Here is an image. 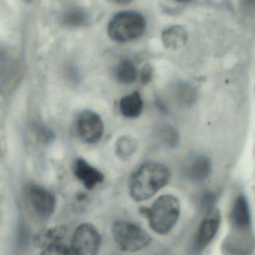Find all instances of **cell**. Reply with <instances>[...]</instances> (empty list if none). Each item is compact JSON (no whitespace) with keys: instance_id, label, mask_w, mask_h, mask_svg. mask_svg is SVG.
<instances>
[{"instance_id":"cell-9","label":"cell","mask_w":255,"mask_h":255,"mask_svg":"<svg viewBox=\"0 0 255 255\" xmlns=\"http://www.w3.org/2000/svg\"><path fill=\"white\" fill-rule=\"evenodd\" d=\"M222 216L219 209L215 207L209 209L195 238V248L197 250H203L213 241L219 231Z\"/></svg>"},{"instance_id":"cell-17","label":"cell","mask_w":255,"mask_h":255,"mask_svg":"<svg viewBox=\"0 0 255 255\" xmlns=\"http://www.w3.org/2000/svg\"><path fill=\"white\" fill-rule=\"evenodd\" d=\"M89 20V15L84 9L74 7L68 10L64 14L62 20L64 24L70 27H79L86 24Z\"/></svg>"},{"instance_id":"cell-2","label":"cell","mask_w":255,"mask_h":255,"mask_svg":"<svg viewBox=\"0 0 255 255\" xmlns=\"http://www.w3.org/2000/svg\"><path fill=\"white\" fill-rule=\"evenodd\" d=\"M145 17L135 11H124L115 14L107 25L109 37L118 43H126L141 37L145 32Z\"/></svg>"},{"instance_id":"cell-22","label":"cell","mask_w":255,"mask_h":255,"mask_svg":"<svg viewBox=\"0 0 255 255\" xmlns=\"http://www.w3.org/2000/svg\"><path fill=\"white\" fill-rule=\"evenodd\" d=\"M177 1H180V2H185V1H188V0H177Z\"/></svg>"},{"instance_id":"cell-16","label":"cell","mask_w":255,"mask_h":255,"mask_svg":"<svg viewBox=\"0 0 255 255\" xmlns=\"http://www.w3.org/2000/svg\"><path fill=\"white\" fill-rule=\"evenodd\" d=\"M116 76L118 81L122 84H132L137 78L136 68L131 61H122L116 68Z\"/></svg>"},{"instance_id":"cell-11","label":"cell","mask_w":255,"mask_h":255,"mask_svg":"<svg viewBox=\"0 0 255 255\" xmlns=\"http://www.w3.org/2000/svg\"><path fill=\"white\" fill-rule=\"evenodd\" d=\"M210 172L211 162L204 155L191 156L183 165V174L192 181H202L209 177Z\"/></svg>"},{"instance_id":"cell-18","label":"cell","mask_w":255,"mask_h":255,"mask_svg":"<svg viewBox=\"0 0 255 255\" xmlns=\"http://www.w3.org/2000/svg\"><path fill=\"white\" fill-rule=\"evenodd\" d=\"M159 138L165 145L169 147H175L180 142V135L175 128L165 126L159 132Z\"/></svg>"},{"instance_id":"cell-3","label":"cell","mask_w":255,"mask_h":255,"mask_svg":"<svg viewBox=\"0 0 255 255\" xmlns=\"http://www.w3.org/2000/svg\"><path fill=\"white\" fill-rule=\"evenodd\" d=\"M180 216L178 198L172 195H164L158 198L149 208L147 219L154 232L159 235H165L175 226Z\"/></svg>"},{"instance_id":"cell-14","label":"cell","mask_w":255,"mask_h":255,"mask_svg":"<svg viewBox=\"0 0 255 255\" xmlns=\"http://www.w3.org/2000/svg\"><path fill=\"white\" fill-rule=\"evenodd\" d=\"M121 113L125 117L135 119L139 117L143 111V101L138 92H134L122 98L120 101Z\"/></svg>"},{"instance_id":"cell-6","label":"cell","mask_w":255,"mask_h":255,"mask_svg":"<svg viewBox=\"0 0 255 255\" xmlns=\"http://www.w3.org/2000/svg\"><path fill=\"white\" fill-rule=\"evenodd\" d=\"M67 227L56 226L43 231L35 237L34 243L43 255H71V247L64 243Z\"/></svg>"},{"instance_id":"cell-21","label":"cell","mask_w":255,"mask_h":255,"mask_svg":"<svg viewBox=\"0 0 255 255\" xmlns=\"http://www.w3.org/2000/svg\"><path fill=\"white\" fill-rule=\"evenodd\" d=\"M108 1L118 5H128L132 2V0H108Z\"/></svg>"},{"instance_id":"cell-20","label":"cell","mask_w":255,"mask_h":255,"mask_svg":"<svg viewBox=\"0 0 255 255\" xmlns=\"http://www.w3.org/2000/svg\"><path fill=\"white\" fill-rule=\"evenodd\" d=\"M153 67L150 64H146L143 66L141 76H140V79L143 85H147L150 83L153 78Z\"/></svg>"},{"instance_id":"cell-19","label":"cell","mask_w":255,"mask_h":255,"mask_svg":"<svg viewBox=\"0 0 255 255\" xmlns=\"http://www.w3.org/2000/svg\"><path fill=\"white\" fill-rule=\"evenodd\" d=\"M36 135L38 139L43 144H49L54 139V132L44 125H39L36 128Z\"/></svg>"},{"instance_id":"cell-1","label":"cell","mask_w":255,"mask_h":255,"mask_svg":"<svg viewBox=\"0 0 255 255\" xmlns=\"http://www.w3.org/2000/svg\"><path fill=\"white\" fill-rule=\"evenodd\" d=\"M170 178L168 167L159 162H146L131 177L129 195L134 201H145L166 186Z\"/></svg>"},{"instance_id":"cell-12","label":"cell","mask_w":255,"mask_h":255,"mask_svg":"<svg viewBox=\"0 0 255 255\" xmlns=\"http://www.w3.org/2000/svg\"><path fill=\"white\" fill-rule=\"evenodd\" d=\"M231 222L234 231H249L252 219L247 198L240 195L234 202L231 213Z\"/></svg>"},{"instance_id":"cell-8","label":"cell","mask_w":255,"mask_h":255,"mask_svg":"<svg viewBox=\"0 0 255 255\" xmlns=\"http://www.w3.org/2000/svg\"><path fill=\"white\" fill-rule=\"evenodd\" d=\"M27 195L32 210L39 217L47 219L53 214L56 209V198L47 188L40 185H31L28 188Z\"/></svg>"},{"instance_id":"cell-15","label":"cell","mask_w":255,"mask_h":255,"mask_svg":"<svg viewBox=\"0 0 255 255\" xmlns=\"http://www.w3.org/2000/svg\"><path fill=\"white\" fill-rule=\"evenodd\" d=\"M138 141L132 135H125L118 138L115 144V153L119 159L128 160L138 150Z\"/></svg>"},{"instance_id":"cell-7","label":"cell","mask_w":255,"mask_h":255,"mask_svg":"<svg viewBox=\"0 0 255 255\" xmlns=\"http://www.w3.org/2000/svg\"><path fill=\"white\" fill-rule=\"evenodd\" d=\"M104 125L98 113L85 110L79 116L77 122V133L80 139L86 144L98 142L102 138Z\"/></svg>"},{"instance_id":"cell-13","label":"cell","mask_w":255,"mask_h":255,"mask_svg":"<svg viewBox=\"0 0 255 255\" xmlns=\"http://www.w3.org/2000/svg\"><path fill=\"white\" fill-rule=\"evenodd\" d=\"M162 41L165 48L171 50H179L183 48L187 43V32L183 26L174 25L163 31Z\"/></svg>"},{"instance_id":"cell-4","label":"cell","mask_w":255,"mask_h":255,"mask_svg":"<svg viewBox=\"0 0 255 255\" xmlns=\"http://www.w3.org/2000/svg\"><path fill=\"white\" fill-rule=\"evenodd\" d=\"M112 234L118 247L123 252L142 250L152 241L151 237L141 227L125 221L116 222L112 228Z\"/></svg>"},{"instance_id":"cell-10","label":"cell","mask_w":255,"mask_h":255,"mask_svg":"<svg viewBox=\"0 0 255 255\" xmlns=\"http://www.w3.org/2000/svg\"><path fill=\"white\" fill-rule=\"evenodd\" d=\"M74 174L89 190L103 183L105 178L104 174L98 168L91 165L83 158L76 159L73 167Z\"/></svg>"},{"instance_id":"cell-5","label":"cell","mask_w":255,"mask_h":255,"mask_svg":"<svg viewBox=\"0 0 255 255\" xmlns=\"http://www.w3.org/2000/svg\"><path fill=\"white\" fill-rule=\"evenodd\" d=\"M101 245V234L95 225L81 224L74 231L71 240V255H95Z\"/></svg>"}]
</instances>
